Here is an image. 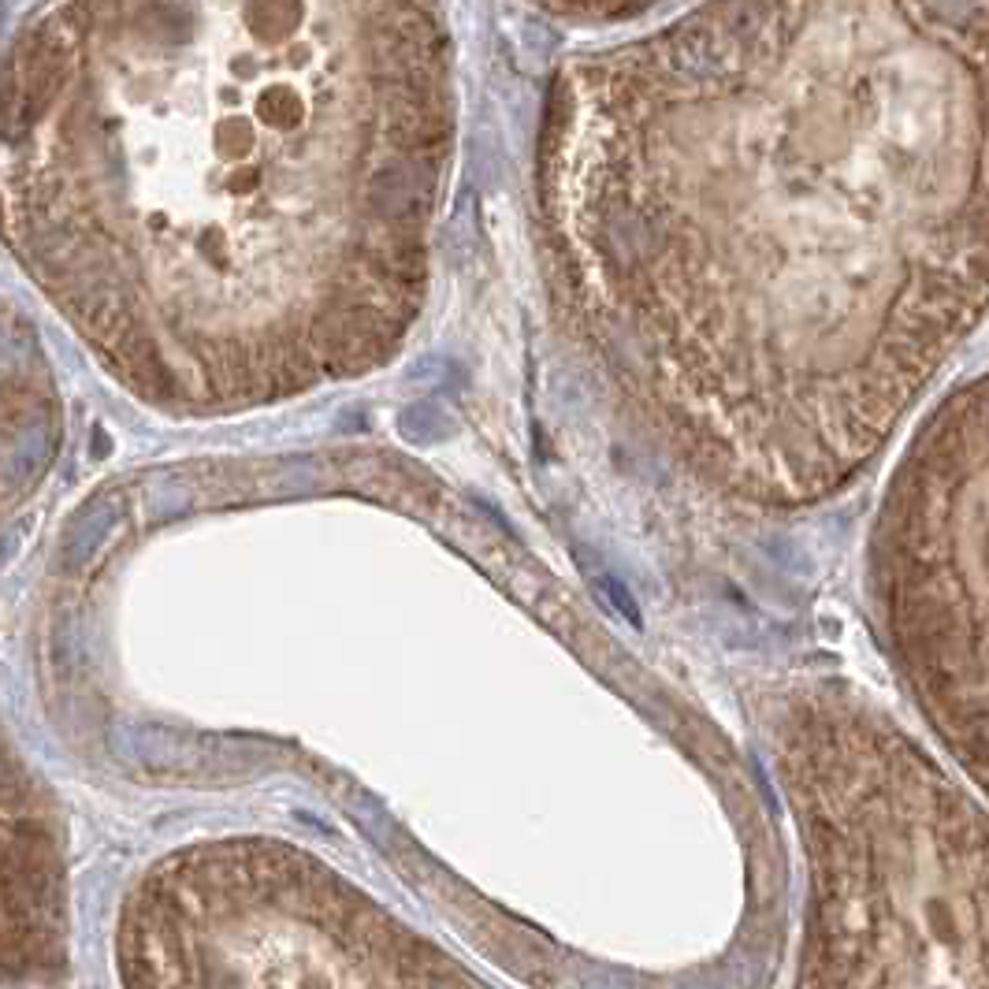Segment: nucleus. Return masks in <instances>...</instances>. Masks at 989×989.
Segmentation results:
<instances>
[{
  "mask_svg": "<svg viewBox=\"0 0 989 989\" xmlns=\"http://www.w3.org/2000/svg\"><path fill=\"white\" fill-rule=\"evenodd\" d=\"M562 302L714 488L856 480L989 309V0H699L558 75Z\"/></svg>",
  "mask_w": 989,
  "mask_h": 989,
  "instance_id": "obj_1",
  "label": "nucleus"
},
{
  "mask_svg": "<svg viewBox=\"0 0 989 989\" xmlns=\"http://www.w3.org/2000/svg\"><path fill=\"white\" fill-rule=\"evenodd\" d=\"M450 146L439 0H45L8 242L146 402L261 406L395 354Z\"/></svg>",
  "mask_w": 989,
  "mask_h": 989,
  "instance_id": "obj_2",
  "label": "nucleus"
},
{
  "mask_svg": "<svg viewBox=\"0 0 989 989\" xmlns=\"http://www.w3.org/2000/svg\"><path fill=\"white\" fill-rule=\"evenodd\" d=\"M781 785L807 856L800 986H989V811L841 685L789 703Z\"/></svg>",
  "mask_w": 989,
  "mask_h": 989,
  "instance_id": "obj_3",
  "label": "nucleus"
},
{
  "mask_svg": "<svg viewBox=\"0 0 989 989\" xmlns=\"http://www.w3.org/2000/svg\"><path fill=\"white\" fill-rule=\"evenodd\" d=\"M127 986H443L436 949L279 841H216L160 863L119 923Z\"/></svg>",
  "mask_w": 989,
  "mask_h": 989,
  "instance_id": "obj_4",
  "label": "nucleus"
},
{
  "mask_svg": "<svg viewBox=\"0 0 989 989\" xmlns=\"http://www.w3.org/2000/svg\"><path fill=\"white\" fill-rule=\"evenodd\" d=\"M871 607L911 703L989 796V372L900 454L871 528Z\"/></svg>",
  "mask_w": 989,
  "mask_h": 989,
  "instance_id": "obj_5",
  "label": "nucleus"
},
{
  "mask_svg": "<svg viewBox=\"0 0 989 989\" xmlns=\"http://www.w3.org/2000/svg\"><path fill=\"white\" fill-rule=\"evenodd\" d=\"M532 4L569 23H621L651 12L662 0H532Z\"/></svg>",
  "mask_w": 989,
  "mask_h": 989,
  "instance_id": "obj_6",
  "label": "nucleus"
}]
</instances>
